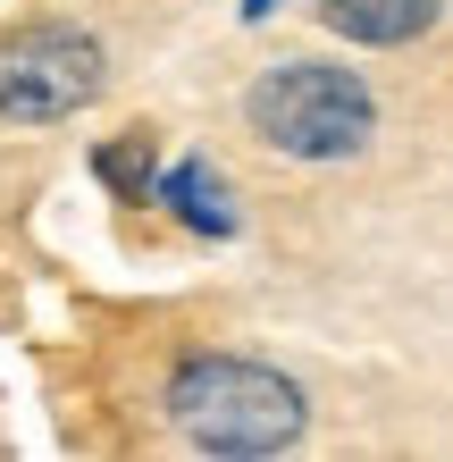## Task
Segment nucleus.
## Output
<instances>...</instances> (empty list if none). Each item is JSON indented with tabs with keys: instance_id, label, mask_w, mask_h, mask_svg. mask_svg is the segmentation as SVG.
<instances>
[{
	"instance_id": "nucleus-1",
	"label": "nucleus",
	"mask_w": 453,
	"mask_h": 462,
	"mask_svg": "<svg viewBox=\"0 0 453 462\" xmlns=\"http://www.w3.org/2000/svg\"><path fill=\"white\" fill-rule=\"evenodd\" d=\"M159 412L194 454H294L311 438V395L252 353H177L159 378Z\"/></svg>"
},
{
	"instance_id": "nucleus-3",
	"label": "nucleus",
	"mask_w": 453,
	"mask_h": 462,
	"mask_svg": "<svg viewBox=\"0 0 453 462\" xmlns=\"http://www.w3.org/2000/svg\"><path fill=\"white\" fill-rule=\"evenodd\" d=\"M110 85V60L85 25L68 17H25L0 42V118L9 126H59L76 110H93Z\"/></svg>"
},
{
	"instance_id": "nucleus-7",
	"label": "nucleus",
	"mask_w": 453,
	"mask_h": 462,
	"mask_svg": "<svg viewBox=\"0 0 453 462\" xmlns=\"http://www.w3.org/2000/svg\"><path fill=\"white\" fill-rule=\"evenodd\" d=\"M277 9V0H244V25H260V17H269Z\"/></svg>"
},
{
	"instance_id": "nucleus-4",
	"label": "nucleus",
	"mask_w": 453,
	"mask_h": 462,
	"mask_svg": "<svg viewBox=\"0 0 453 462\" xmlns=\"http://www.w3.org/2000/svg\"><path fill=\"white\" fill-rule=\"evenodd\" d=\"M311 17L353 51H412L445 25V0H311Z\"/></svg>"
},
{
	"instance_id": "nucleus-6",
	"label": "nucleus",
	"mask_w": 453,
	"mask_h": 462,
	"mask_svg": "<svg viewBox=\"0 0 453 462\" xmlns=\"http://www.w3.org/2000/svg\"><path fill=\"white\" fill-rule=\"evenodd\" d=\"M93 177L110 185V194H126V202H159V152L143 143V134L101 143V152H93Z\"/></svg>"
},
{
	"instance_id": "nucleus-2",
	"label": "nucleus",
	"mask_w": 453,
	"mask_h": 462,
	"mask_svg": "<svg viewBox=\"0 0 453 462\" xmlns=\"http://www.w3.org/2000/svg\"><path fill=\"white\" fill-rule=\"evenodd\" d=\"M244 126L260 152L303 160V169H344L378 143V93L344 60H277L244 85Z\"/></svg>"
},
{
	"instance_id": "nucleus-5",
	"label": "nucleus",
	"mask_w": 453,
	"mask_h": 462,
	"mask_svg": "<svg viewBox=\"0 0 453 462\" xmlns=\"http://www.w3.org/2000/svg\"><path fill=\"white\" fill-rule=\"evenodd\" d=\"M159 210H168L185 236H202V244H235V236H244V210H235L227 177L210 169L202 152H185V160L159 169Z\"/></svg>"
}]
</instances>
